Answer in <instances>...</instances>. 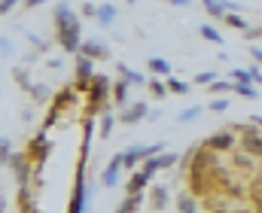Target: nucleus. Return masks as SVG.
I'll use <instances>...</instances> for the list:
<instances>
[{"label":"nucleus","mask_w":262,"mask_h":213,"mask_svg":"<svg viewBox=\"0 0 262 213\" xmlns=\"http://www.w3.org/2000/svg\"><path fill=\"white\" fill-rule=\"evenodd\" d=\"M55 40L64 52H79L82 46V25L67 3L55 6Z\"/></svg>","instance_id":"nucleus-1"},{"label":"nucleus","mask_w":262,"mask_h":213,"mask_svg":"<svg viewBox=\"0 0 262 213\" xmlns=\"http://www.w3.org/2000/svg\"><path fill=\"white\" fill-rule=\"evenodd\" d=\"M89 94V116H101L104 110H110V98H113V79L107 76H95Z\"/></svg>","instance_id":"nucleus-2"},{"label":"nucleus","mask_w":262,"mask_h":213,"mask_svg":"<svg viewBox=\"0 0 262 213\" xmlns=\"http://www.w3.org/2000/svg\"><path fill=\"white\" fill-rule=\"evenodd\" d=\"M67 213H89V186H85V158H79L76 164V177H73V195Z\"/></svg>","instance_id":"nucleus-3"},{"label":"nucleus","mask_w":262,"mask_h":213,"mask_svg":"<svg viewBox=\"0 0 262 213\" xmlns=\"http://www.w3.org/2000/svg\"><path fill=\"white\" fill-rule=\"evenodd\" d=\"M165 146L162 143H134L128 149H122V164H125V171H131L137 161H146L149 155H159Z\"/></svg>","instance_id":"nucleus-4"},{"label":"nucleus","mask_w":262,"mask_h":213,"mask_svg":"<svg viewBox=\"0 0 262 213\" xmlns=\"http://www.w3.org/2000/svg\"><path fill=\"white\" fill-rule=\"evenodd\" d=\"M92 79H95V73H92V58L76 55V76H73V88H76V91H89V88H92Z\"/></svg>","instance_id":"nucleus-5"},{"label":"nucleus","mask_w":262,"mask_h":213,"mask_svg":"<svg viewBox=\"0 0 262 213\" xmlns=\"http://www.w3.org/2000/svg\"><path fill=\"white\" fill-rule=\"evenodd\" d=\"M235 131H241V146L247 149V155H262V131L253 122L247 128H235Z\"/></svg>","instance_id":"nucleus-6"},{"label":"nucleus","mask_w":262,"mask_h":213,"mask_svg":"<svg viewBox=\"0 0 262 213\" xmlns=\"http://www.w3.org/2000/svg\"><path fill=\"white\" fill-rule=\"evenodd\" d=\"M125 171V164H122V152L119 155H113L110 161H107V168L101 171V186L104 189H113L116 183H119V174Z\"/></svg>","instance_id":"nucleus-7"},{"label":"nucleus","mask_w":262,"mask_h":213,"mask_svg":"<svg viewBox=\"0 0 262 213\" xmlns=\"http://www.w3.org/2000/svg\"><path fill=\"white\" fill-rule=\"evenodd\" d=\"M149 113H152V110H149V107H146L143 101H134L131 107H125V110L119 113V119H122L125 125H137V122H143V119H149Z\"/></svg>","instance_id":"nucleus-8"},{"label":"nucleus","mask_w":262,"mask_h":213,"mask_svg":"<svg viewBox=\"0 0 262 213\" xmlns=\"http://www.w3.org/2000/svg\"><path fill=\"white\" fill-rule=\"evenodd\" d=\"M79 55H85V58H92V61H98V58H110V46L92 37V40H82Z\"/></svg>","instance_id":"nucleus-9"},{"label":"nucleus","mask_w":262,"mask_h":213,"mask_svg":"<svg viewBox=\"0 0 262 213\" xmlns=\"http://www.w3.org/2000/svg\"><path fill=\"white\" fill-rule=\"evenodd\" d=\"M201 146H204V149H213V152H216V149H232V146H235V134H232V128H223L220 134L207 137Z\"/></svg>","instance_id":"nucleus-10"},{"label":"nucleus","mask_w":262,"mask_h":213,"mask_svg":"<svg viewBox=\"0 0 262 213\" xmlns=\"http://www.w3.org/2000/svg\"><path fill=\"white\" fill-rule=\"evenodd\" d=\"M146 186H149V174H146V171H134L131 180L125 183V192H128V195H137V192H143Z\"/></svg>","instance_id":"nucleus-11"},{"label":"nucleus","mask_w":262,"mask_h":213,"mask_svg":"<svg viewBox=\"0 0 262 213\" xmlns=\"http://www.w3.org/2000/svg\"><path fill=\"white\" fill-rule=\"evenodd\" d=\"M116 6L113 3H104V6H98V15H95V21L101 25V28H113L116 25Z\"/></svg>","instance_id":"nucleus-12"},{"label":"nucleus","mask_w":262,"mask_h":213,"mask_svg":"<svg viewBox=\"0 0 262 213\" xmlns=\"http://www.w3.org/2000/svg\"><path fill=\"white\" fill-rule=\"evenodd\" d=\"M149 207H152V210H165V207H168V186L159 183V186L149 189Z\"/></svg>","instance_id":"nucleus-13"},{"label":"nucleus","mask_w":262,"mask_h":213,"mask_svg":"<svg viewBox=\"0 0 262 213\" xmlns=\"http://www.w3.org/2000/svg\"><path fill=\"white\" fill-rule=\"evenodd\" d=\"M18 213H34V198H31V186L28 183H18Z\"/></svg>","instance_id":"nucleus-14"},{"label":"nucleus","mask_w":262,"mask_h":213,"mask_svg":"<svg viewBox=\"0 0 262 213\" xmlns=\"http://www.w3.org/2000/svg\"><path fill=\"white\" fill-rule=\"evenodd\" d=\"M201 6H204L207 15H213V18H226V15H229V0H201Z\"/></svg>","instance_id":"nucleus-15"},{"label":"nucleus","mask_w":262,"mask_h":213,"mask_svg":"<svg viewBox=\"0 0 262 213\" xmlns=\"http://www.w3.org/2000/svg\"><path fill=\"white\" fill-rule=\"evenodd\" d=\"M128 88L131 82H125L122 76L113 82V104H119V107H128Z\"/></svg>","instance_id":"nucleus-16"},{"label":"nucleus","mask_w":262,"mask_h":213,"mask_svg":"<svg viewBox=\"0 0 262 213\" xmlns=\"http://www.w3.org/2000/svg\"><path fill=\"white\" fill-rule=\"evenodd\" d=\"M116 70H119V76H122L125 82H131V85H146V82H149L143 73H140V70H131L128 64H116Z\"/></svg>","instance_id":"nucleus-17"},{"label":"nucleus","mask_w":262,"mask_h":213,"mask_svg":"<svg viewBox=\"0 0 262 213\" xmlns=\"http://www.w3.org/2000/svg\"><path fill=\"white\" fill-rule=\"evenodd\" d=\"M198 34H201L207 43H213V46H223V43H226V37H223L213 25H201V28H198Z\"/></svg>","instance_id":"nucleus-18"},{"label":"nucleus","mask_w":262,"mask_h":213,"mask_svg":"<svg viewBox=\"0 0 262 213\" xmlns=\"http://www.w3.org/2000/svg\"><path fill=\"white\" fill-rule=\"evenodd\" d=\"M113 125H116V116H113L110 110H107V113H101V122H98V134L107 140V137L113 134Z\"/></svg>","instance_id":"nucleus-19"},{"label":"nucleus","mask_w":262,"mask_h":213,"mask_svg":"<svg viewBox=\"0 0 262 213\" xmlns=\"http://www.w3.org/2000/svg\"><path fill=\"white\" fill-rule=\"evenodd\" d=\"M146 67L152 76H171V64L165 58H146Z\"/></svg>","instance_id":"nucleus-20"},{"label":"nucleus","mask_w":262,"mask_h":213,"mask_svg":"<svg viewBox=\"0 0 262 213\" xmlns=\"http://www.w3.org/2000/svg\"><path fill=\"white\" fill-rule=\"evenodd\" d=\"M235 94H241L247 101H256L259 98V88H256V82H235Z\"/></svg>","instance_id":"nucleus-21"},{"label":"nucleus","mask_w":262,"mask_h":213,"mask_svg":"<svg viewBox=\"0 0 262 213\" xmlns=\"http://www.w3.org/2000/svg\"><path fill=\"white\" fill-rule=\"evenodd\" d=\"M146 88H149L152 98H168V94H171V91H168V82H162L159 76H152V79L146 82Z\"/></svg>","instance_id":"nucleus-22"},{"label":"nucleus","mask_w":262,"mask_h":213,"mask_svg":"<svg viewBox=\"0 0 262 213\" xmlns=\"http://www.w3.org/2000/svg\"><path fill=\"white\" fill-rule=\"evenodd\" d=\"M177 210H180V213H198V204H195V198H192L189 192H183V195H177Z\"/></svg>","instance_id":"nucleus-23"},{"label":"nucleus","mask_w":262,"mask_h":213,"mask_svg":"<svg viewBox=\"0 0 262 213\" xmlns=\"http://www.w3.org/2000/svg\"><path fill=\"white\" fill-rule=\"evenodd\" d=\"M165 82H168V91H171V94H186V91L192 88L189 82H183V79H177V76H168Z\"/></svg>","instance_id":"nucleus-24"},{"label":"nucleus","mask_w":262,"mask_h":213,"mask_svg":"<svg viewBox=\"0 0 262 213\" xmlns=\"http://www.w3.org/2000/svg\"><path fill=\"white\" fill-rule=\"evenodd\" d=\"M201 113H204V107H201V104H195V107H189V110H183V113L177 116V122H180V125H186V122H195V119L201 116Z\"/></svg>","instance_id":"nucleus-25"},{"label":"nucleus","mask_w":262,"mask_h":213,"mask_svg":"<svg viewBox=\"0 0 262 213\" xmlns=\"http://www.w3.org/2000/svg\"><path fill=\"white\" fill-rule=\"evenodd\" d=\"M210 91H216V94H229V91H235V79H216V82L210 85Z\"/></svg>","instance_id":"nucleus-26"},{"label":"nucleus","mask_w":262,"mask_h":213,"mask_svg":"<svg viewBox=\"0 0 262 213\" xmlns=\"http://www.w3.org/2000/svg\"><path fill=\"white\" fill-rule=\"evenodd\" d=\"M226 25H229V28H238V31H247V28H250V25L244 21V15H238V12H229V15H226Z\"/></svg>","instance_id":"nucleus-27"},{"label":"nucleus","mask_w":262,"mask_h":213,"mask_svg":"<svg viewBox=\"0 0 262 213\" xmlns=\"http://www.w3.org/2000/svg\"><path fill=\"white\" fill-rule=\"evenodd\" d=\"M229 79H235V82H253V73L235 67V70H229Z\"/></svg>","instance_id":"nucleus-28"},{"label":"nucleus","mask_w":262,"mask_h":213,"mask_svg":"<svg viewBox=\"0 0 262 213\" xmlns=\"http://www.w3.org/2000/svg\"><path fill=\"white\" fill-rule=\"evenodd\" d=\"M192 82H198V85H213V82H216V73L213 70H201V73H195Z\"/></svg>","instance_id":"nucleus-29"},{"label":"nucleus","mask_w":262,"mask_h":213,"mask_svg":"<svg viewBox=\"0 0 262 213\" xmlns=\"http://www.w3.org/2000/svg\"><path fill=\"white\" fill-rule=\"evenodd\" d=\"M207 110H213V113H226V110H229V98H213V101L207 104Z\"/></svg>","instance_id":"nucleus-30"},{"label":"nucleus","mask_w":262,"mask_h":213,"mask_svg":"<svg viewBox=\"0 0 262 213\" xmlns=\"http://www.w3.org/2000/svg\"><path fill=\"white\" fill-rule=\"evenodd\" d=\"M241 37H244V40H250V43H253V40H259V37H262V28H256V25H250V28H247V31H244V34H241Z\"/></svg>","instance_id":"nucleus-31"},{"label":"nucleus","mask_w":262,"mask_h":213,"mask_svg":"<svg viewBox=\"0 0 262 213\" xmlns=\"http://www.w3.org/2000/svg\"><path fill=\"white\" fill-rule=\"evenodd\" d=\"M0 46H3V58H12V52H15L12 40H9V37H3V43H0Z\"/></svg>","instance_id":"nucleus-32"},{"label":"nucleus","mask_w":262,"mask_h":213,"mask_svg":"<svg viewBox=\"0 0 262 213\" xmlns=\"http://www.w3.org/2000/svg\"><path fill=\"white\" fill-rule=\"evenodd\" d=\"M15 6H18V0H0V12H3V15H9Z\"/></svg>","instance_id":"nucleus-33"},{"label":"nucleus","mask_w":262,"mask_h":213,"mask_svg":"<svg viewBox=\"0 0 262 213\" xmlns=\"http://www.w3.org/2000/svg\"><path fill=\"white\" fill-rule=\"evenodd\" d=\"M82 15H85V18H95V15H98V6H95V3H82Z\"/></svg>","instance_id":"nucleus-34"},{"label":"nucleus","mask_w":262,"mask_h":213,"mask_svg":"<svg viewBox=\"0 0 262 213\" xmlns=\"http://www.w3.org/2000/svg\"><path fill=\"white\" fill-rule=\"evenodd\" d=\"M247 70L253 73V82H256V85H262V70H259V64H250Z\"/></svg>","instance_id":"nucleus-35"},{"label":"nucleus","mask_w":262,"mask_h":213,"mask_svg":"<svg viewBox=\"0 0 262 213\" xmlns=\"http://www.w3.org/2000/svg\"><path fill=\"white\" fill-rule=\"evenodd\" d=\"M250 58H253V64H262V49L259 46H250Z\"/></svg>","instance_id":"nucleus-36"},{"label":"nucleus","mask_w":262,"mask_h":213,"mask_svg":"<svg viewBox=\"0 0 262 213\" xmlns=\"http://www.w3.org/2000/svg\"><path fill=\"white\" fill-rule=\"evenodd\" d=\"M31 94H34V98H37V101H43V98H46V94H49V91H46V88H43V85H37V88H31Z\"/></svg>","instance_id":"nucleus-37"},{"label":"nucleus","mask_w":262,"mask_h":213,"mask_svg":"<svg viewBox=\"0 0 262 213\" xmlns=\"http://www.w3.org/2000/svg\"><path fill=\"white\" fill-rule=\"evenodd\" d=\"M43 3H49V0H25L28 9H37V6H43Z\"/></svg>","instance_id":"nucleus-38"},{"label":"nucleus","mask_w":262,"mask_h":213,"mask_svg":"<svg viewBox=\"0 0 262 213\" xmlns=\"http://www.w3.org/2000/svg\"><path fill=\"white\" fill-rule=\"evenodd\" d=\"M165 3H171V6H189L192 0H165Z\"/></svg>","instance_id":"nucleus-39"},{"label":"nucleus","mask_w":262,"mask_h":213,"mask_svg":"<svg viewBox=\"0 0 262 213\" xmlns=\"http://www.w3.org/2000/svg\"><path fill=\"white\" fill-rule=\"evenodd\" d=\"M250 122H253V125H256V128H262V116H253V119H250Z\"/></svg>","instance_id":"nucleus-40"},{"label":"nucleus","mask_w":262,"mask_h":213,"mask_svg":"<svg viewBox=\"0 0 262 213\" xmlns=\"http://www.w3.org/2000/svg\"><path fill=\"white\" fill-rule=\"evenodd\" d=\"M128 3H137V0H128Z\"/></svg>","instance_id":"nucleus-41"}]
</instances>
